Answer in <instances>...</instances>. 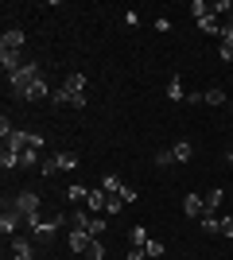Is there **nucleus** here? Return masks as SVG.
<instances>
[{
  "instance_id": "f257e3e1",
  "label": "nucleus",
  "mask_w": 233,
  "mask_h": 260,
  "mask_svg": "<svg viewBox=\"0 0 233 260\" xmlns=\"http://www.w3.org/2000/svg\"><path fill=\"white\" fill-rule=\"evenodd\" d=\"M8 82H12V93L23 101L35 86H39V82H43V70H39V62H23L16 74H8Z\"/></svg>"
},
{
  "instance_id": "f03ea898",
  "label": "nucleus",
  "mask_w": 233,
  "mask_h": 260,
  "mask_svg": "<svg viewBox=\"0 0 233 260\" xmlns=\"http://www.w3.org/2000/svg\"><path fill=\"white\" fill-rule=\"evenodd\" d=\"M58 225H62V214H47V217H43V214H35L31 221H27V229H31V237H35V241H51Z\"/></svg>"
},
{
  "instance_id": "7ed1b4c3",
  "label": "nucleus",
  "mask_w": 233,
  "mask_h": 260,
  "mask_svg": "<svg viewBox=\"0 0 233 260\" xmlns=\"http://www.w3.org/2000/svg\"><path fill=\"white\" fill-rule=\"evenodd\" d=\"M8 206H12V210H16V214H20V217H23V221H31V217H35V214H39V194H31V190H20V194L12 198Z\"/></svg>"
},
{
  "instance_id": "20e7f679",
  "label": "nucleus",
  "mask_w": 233,
  "mask_h": 260,
  "mask_svg": "<svg viewBox=\"0 0 233 260\" xmlns=\"http://www.w3.org/2000/svg\"><path fill=\"white\" fill-rule=\"evenodd\" d=\"M89 245H93V237H89L86 229H70V252H78V256H89Z\"/></svg>"
},
{
  "instance_id": "39448f33",
  "label": "nucleus",
  "mask_w": 233,
  "mask_h": 260,
  "mask_svg": "<svg viewBox=\"0 0 233 260\" xmlns=\"http://www.w3.org/2000/svg\"><path fill=\"white\" fill-rule=\"evenodd\" d=\"M183 214L198 221V217L206 214V198H202V194H187V198H183Z\"/></svg>"
},
{
  "instance_id": "423d86ee",
  "label": "nucleus",
  "mask_w": 233,
  "mask_h": 260,
  "mask_svg": "<svg viewBox=\"0 0 233 260\" xmlns=\"http://www.w3.org/2000/svg\"><path fill=\"white\" fill-rule=\"evenodd\" d=\"M20 221H23V217L16 214V210H12V206H4V214H0V233H4V237H12V233L20 229Z\"/></svg>"
},
{
  "instance_id": "0eeeda50",
  "label": "nucleus",
  "mask_w": 233,
  "mask_h": 260,
  "mask_svg": "<svg viewBox=\"0 0 233 260\" xmlns=\"http://www.w3.org/2000/svg\"><path fill=\"white\" fill-rule=\"evenodd\" d=\"M0 66H4V74H16V70L23 66L20 51H8V47H0Z\"/></svg>"
},
{
  "instance_id": "6e6552de",
  "label": "nucleus",
  "mask_w": 233,
  "mask_h": 260,
  "mask_svg": "<svg viewBox=\"0 0 233 260\" xmlns=\"http://www.w3.org/2000/svg\"><path fill=\"white\" fill-rule=\"evenodd\" d=\"M12 260H35V249L27 237H16L12 241Z\"/></svg>"
},
{
  "instance_id": "1a4fd4ad",
  "label": "nucleus",
  "mask_w": 233,
  "mask_h": 260,
  "mask_svg": "<svg viewBox=\"0 0 233 260\" xmlns=\"http://www.w3.org/2000/svg\"><path fill=\"white\" fill-rule=\"evenodd\" d=\"M0 47H8V51H23V31H20V27H8V31L0 35Z\"/></svg>"
},
{
  "instance_id": "9d476101",
  "label": "nucleus",
  "mask_w": 233,
  "mask_h": 260,
  "mask_svg": "<svg viewBox=\"0 0 233 260\" xmlns=\"http://www.w3.org/2000/svg\"><path fill=\"white\" fill-rule=\"evenodd\" d=\"M105 202H109V194L105 190H89V198H86V206H89V214H105Z\"/></svg>"
},
{
  "instance_id": "9b49d317",
  "label": "nucleus",
  "mask_w": 233,
  "mask_h": 260,
  "mask_svg": "<svg viewBox=\"0 0 233 260\" xmlns=\"http://www.w3.org/2000/svg\"><path fill=\"white\" fill-rule=\"evenodd\" d=\"M198 31L202 35H222V20H218V16H202V20H198Z\"/></svg>"
},
{
  "instance_id": "f8f14e48",
  "label": "nucleus",
  "mask_w": 233,
  "mask_h": 260,
  "mask_svg": "<svg viewBox=\"0 0 233 260\" xmlns=\"http://www.w3.org/2000/svg\"><path fill=\"white\" fill-rule=\"evenodd\" d=\"M62 89H66V93H86V74H66Z\"/></svg>"
},
{
  "instance_id": "ddd939ff",
  "label": "nucleus",
  "mask_w": 233,
  "mask_h": 260,
  "mask_svg": "<svg viewBox=\"0 0 233 260\" xmlns=\"http://www.w3.org/2000/svg\"><path fill=\"white\" fill-rule=\"evenodd\" d=\"M101 190L117 198V194H121V190H124V183H121V179H117V175H105V179H101Z\"/></svg>"
},
{
  "instance_id": "4468645a",
  "label": "nucleus",
  "mask_w": 233,
  "mask_h": 260,
  "mask_svg": "<svg viewBox=\"0 0 233 260\" xmlns=\"http://www.w3.org/2000/svg\"><path fill=\"white\" fill-rule=\"evenodd\" d=\"M89 217L93 214H86V210H70V229H89Z\"/></svg>"
},
{
  "instance_id": "2eb2a0df",
  "label": "nucleus",
  "mask_w": 233,
  "mask_h": 260,
  "mask_svg": "<svg viewBox=\"0 0 233 260\" xmlns=\"http://www.w3.org/2000/svg\"><path fill=\"white\" fill-rule=\"evenodd\" d=\"M171 155H175V163H187V159H190V155H194V148H190V144H187V140H179V144H175V148H171Z\"/></svg>"
},
{
  "instance_id": "dca6fc26",
  "label": "nucleus",
  "mask_w": 233,
  "mask_h": 260,
  "mask_svg": "<svg viewBox=\"0 0 233 260\" xmlns=\"http://www.w3.org/2000/svg\"><path fill=\"white\" fill-rule=\"evenodd\" d=\"M20 155V167H35V163H43L39 159V148H23V152H16Z\"/></svg>"
},
{
  "instance_id": "f3484780",
  "label": "nucleus",
  "mask_w": 233,
  "mask_h": 260,
  "mask_svg": "<svg viewBox=\"0 0 233 260\" xmlns=\"http://www.w3.org/2000/svg\"><path fill=\"white\" fill-rule=\"evenodd\" d=\"M167 98H171V101H183V98H187V89H183V78H171V82H167Z\"/></svg>"
},
{
  "instance_id": "a211bd4d",
  "label": "nucleus",
  "mask_w": 233,
  "mask_h": 260,
  "mask_svg": "<svg viewBox=\"0 0 233 260\" xmlns=\"http://www.w3.org/2000/svg\"><path fill=\"white\" fill-rule=\"evenodd\" d=\"M198 225L206 229V233H218V229H222V217H218V214H202V217H198Z\"/></svg>"
},
{
  "instance_id": "6ab92c4d",
  "label": "nucleus",
  "mask_w": 233,
  "mask_h": 260,
  "mask_svg": "<svg viewBox=\"0 0 233 260\" xmlns=\"http://www.w3.org/2000/svg\"><path fill=\"white\" fill-rule=\"evenodd\" d=\"M101 229H105V214H93V217H89V229H86V233H89L93 241H101Z\"/></svg>"
},
{
  "instance_id": "aec40b11",
  "label": "nucleus",
  "mask_w": 233,
  "mask_h": 260,
  "mask_svg": "<svg viewBox=\"0 0 233 260\" xmlns=\"http://www.w3.org/2000/svg\"><path fill=\"white\" fill-rule=\"evenodd\" d=\"M55 155H58V171H74V167H78L74 152H55Z\"/></svg>"
},
{
  "instance_id": "412c9836",
  "label": "nucleus",
  "mask_w": 233,
  "mask_h": 260,
  "mask_svg": "<svg viewBox=\"0 0 233 260\" xmlns=\"http://www.w3.org/2000/svg\"><path fill=\"white\" fill-rule=\"evenodd\" d=\"M190 16H194V20H202V16H214V4H206V0H194V4H190Z\"/></svg>"
},
{
  "instance_id": "4be33fe9",
  "label": "nucleus",
  "mask_w": 233,
  "mask_h": 260,
  "mask_svg": "<svg viewBox=\"0 0 233 260\" xmlns=\"http://www.w3.org/2000/svg\"><path fill=\"white\" fill-rule=\"evenodd\" d=\"M206 105H225V89L222 86H210V89H206Z\"/></svg>"
},
{
  "instance_id": "5701e85b",
  "label": "nucleus",
  "mask_w": 233,
  "mask_h": 260,
  "mask_svg": "<svg viewBox=\"0 0 233 260\" xmlns=\"http://www.w3.org/2000/svg\"><path fill=\"white\" fill-rule=\"evenodd\" d=\"M222 190H210V194H206V214H218V206H222Z\"/></svg>"
},
{
  "instance_id": "b1692460",
  "label": "nucleus",
  "mask_w": 233,
  "mask_h": 260,
  "mask_svg": "<svg viewBox=\"0 0 233 260\" xmlns=\"http://www.w3.org/2000/svg\"><path fill=\"white\" fill-rule=\"evenodd\" d=\"M148 241H152V237H148V229L144 225H132V245H136V249H144Z\"/></svg>"
},
{
  "instance_id": "393cba45",
  "label": "nucleus",
  "mask_w": 233,
  "mask_h": 260,
  "mask_svg": "<svg viewBox=\"0 0 233 260\" xmlns=\"http://www.w3.org/2000/svg\"><path fill=\"white\" fill-rule=\"evenodd\" d=\"M0 167H8V171H12V167H20V155L4 148V152H0Z\"/></svg>"
},
{
  "instance_id": "a878e982",
  "label": "nucleus",
  "mask_w": 233,
  "mask_h": 260,
  "mask_svg": "<svg viewBox=\"0 0 233 260\" xmlns=\"http://www.w3.org/2000/svg\"><path fill=\"white\" fill-rule=\"evenodd\" d=\"M43 98H51V89H47V82H39V86H35L23 101H43Z\"/></svg>"
},
{
  "instance_id": "bb28decb",
  "label": "nucleus",
  "mask_w": 233,
  "mask_h": 260,
  "mask_svg": "<svg viewBox=\"0 0 233 260\" xmlns=\"http://www.w3.org/2000/svg\"><path fill=\"white\" fill-rule=\"evenodd\" d=\"M58 171V155H47L43 163H39V175H55Z\"/></svg>"
},
{
  "instance_id": "cd10ccee",
  "label": "nucleus",
  "mask_w": 233,
  "mask_h": 260,
  "mask_svg": "<svg viewBox=\"0 0 233 260\" xmlns=\"http://www.w3.org/2000/svg\"><path fill=\"white\" fill-rule=\"evenodd\" d=\"M66 198H70V202H86V198H89V190H86V186H70V190H66Z\"/></svg>"
},
{
  "instance_id": "c85d7f7f",
  "label": "nucleus",
  "mask_w": 233,
  "mask_h": 260,
  "mask_svg": "<svg viewBox=\"0 0 233 260\" xmlns=\"http://www.w3.org/2000/svg\"><path fill=\"white\" fill-rule=\"evenodd\" d=\"M121 210H124V202H121V198H113V194H109V202H105V217L121 214Z\"/></svg>"
},
{
  "instance_id": "c756f323",
  "label": "nucleus",
  "mask_w": 233,
  "mask_h": 260,
  "mask_svg": "<svg viewBox=\"0 0 233 260\" xmlns=\"http://www.w3.org/2000/svg\"><path fill=\"white\" fill-rule=\"evenodd\" d=\"M86 260H105V245H101V241H93V245H89V256Z\"/></svg>"
},
{
  "instance_id": "7c9ffc66",
  "label": "nucleus",
  "mask_w": 233,
  "mask_h": 260,
  "mask_svg": "<svg viewBox=\"0 0 233 260\" xmlns=\"http://www.w3.org/2000/svg\"><path fill=\"white\" fill-rule=\"evenodd\" d=\"M144 249H148V260H152V256H163V241H148Z\"/></svg>"
},
{
  "instance_id": "2f4dec72",
  "label": "nucleus",
  "mask_w": 233,
  "mask_h": 260,
  "mask_svg": "<svg viewBox=\"0 0 233 260\" xmlns=\"http://www.w3.org/2000/svg\"><path fill=\"white\" fill-rule=\"evenodd\" d=\"M155 163H159V167H171V163H175V155H171V148H163V152L155 155Z\"/></svg>"
},
{
  "instance_id": "473e14b6",
  "label": "nucleus",
  "mask_w": 233,
  "mask_h": 260,
  "mask_svg": "<svg viewBox=\"0 0 233 260\" xmlns=\"http://www.w3.org/2000/svg\"><path fill=\"white\" fill-rule=\"evenodd\" d=\"M222 43H225V47H233V20H229V23H222Z\"/></svg>"
},
{
  "instance_id": "72a5a7b5",
  "label": "nucleus",
  "mask_w": 233,
  "mask_h": 260,
  "mask_svg": "<svg viewBox=\"0 0 233 260\" xmlns=\"http://www.w3.org/2000/svg\"><path fill=\"white\" fill-rule=\"evenodd\" d=\"M117 198H121V202H124V206H128V202H136V198H140V194H136V190H132V186H124V190H121V194H117Z\"/></svg>"
},
{
  "instance_id": "f704fd0d",
  "label": "nucleus",
  "mask_w": 233,
  "mask_h": 260,
  "mask_svg": "<svg viewBox=\"0 0 233 260\" xmlns=\"http://www.w3.org/2000/svg\"><path fill=\"white\" fill-rule=\"evenodd\" d=\"M218 233H225V237H233V217H222V229Z\"/></svg>"
},
{
  "instance_id": "c9c22d12",
  "label": "nucleus",
  "mask_w": 233,
  "mask_h": 260,
  "mask_svg": "<svg viewBox=\"0 0 233 260\" xmlns=\"http://www.w3.org/2000/svg\"><path fill=\"white\" fill-rule=\"evenodd\" d=\"M128 260H148V249H136V245H132V252H128Z\"/></svg>"
},
{
  "instance_id": "e433bc0d",
  "label": "nucleus",
  "mask_w": 233,
  "mask_h": 260,
  "mask_svg": "<svg viewBox=\"0 0 233 260\" xmlns=\"http://www.w3.org/2000/svg\"><path fill=\"white\" fill-rule=\"evenodd\" d=\"M218 54H222V62H233V47H225V43H222V51H218Z\"/></svg>"
},
{
  "instance_id": "4c0bfd02",
  "label": "nucleus",
  "mask_w": 233,
  "mask_h": 260,
  "mask_svg": "<svg viewBox=\"0 0 233 260\" xmlns=\"http://www.w3.org/2000/svg\"><path fill=\"white\" fill-rule=\"evenodd\" d=\"M229 167H233V152H229Z\"/></svg>"
},
{
  "instance_id": "58836bf2",
  "label": "nucleus",
  "mask_w": 233,
  "mask_h": 260,
  "mask_svg": "<svg viewBox=\"0 0 233 260\" xmlns=\"http://www.w3.org/2000/svg\"><path fill=\"white\" fill-rule=\"evenodd\" d=\"M229 20H233V12H229Z\"/></svg>"
},
{
  "instance_id": "ea45409f",
  "label": "nucleus",
  "mask_w": 233,
  "mask_h": 260,
  "mask_svg": "<svg viewBox=\"0 0 233 260\" xmlns=\"http://www.w3.org/2000/svg\"><path fill=\"white\" fill-rule=\"evenodd\" d=\"M229 109H233V101H229Z\"/></svg>"
},
{
  "instance_id": "a19ab883",
  "label": "nucleus",
  "mask_w": 233,
  "mask_h": 260,
  "mask_svg": "<svg viewBox=\"0 0 233 260\" xmlns=\"http://www.w3.org/2000/svg\"><path fill=\"white\" fill-rule=\"evenodd\" d=\"M229 136H233V132H229Z\"/></svg>"
}]
</instances>
